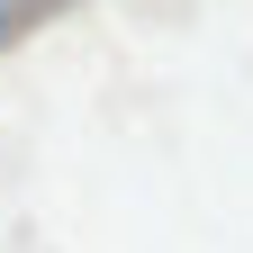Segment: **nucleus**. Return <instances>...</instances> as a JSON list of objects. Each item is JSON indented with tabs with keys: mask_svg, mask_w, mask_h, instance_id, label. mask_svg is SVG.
Instances as JSON below:
<instances>
[{
	"mask_svg": "<svg viewBox=\"0 0 253 253\" xmlns=\"http://www.w3.org/2000/svg\"><path fill=\"white\" fill-rule=\"evenodd\" d=\"M0 37H9V0H0Z\"/></svg>",
	"mask_w": 253,
	"mask_h": 253,
	"instance_id": "f257e3e1",
	"label": "nucleus"
}]
</instances>
